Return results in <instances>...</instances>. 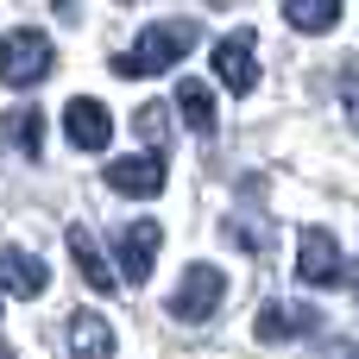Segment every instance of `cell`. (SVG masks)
<instances>
[{
	"instance_id": "cell-1",
	"label": "cell",
	"mask_w": 359,
	"mask_h": 359,
	"mask_svg": "<svg viewBox=\"0 0 359 359\" xmlns=\"http://www.w3.org/2000/svg\"><path fill=\"white\" fill-rule=\"evenodd\" d=\"M196 50V25L189 19H164V25H145L133 50L114 57V76H164L170 63H183Z\"/></svg>"
},
{
	"instance_id": "cell-2",
	"label": "cell",
	"mask_w": 359,
	"mask_h": 359,
	"mask_svg": "<svg viewBox=\"0 0 359 359\" xmlns=\"http://www.w3.org/2000/svg\"><path fill=\"white\" fill-rule=\"evenodd\" d=\"M50 63H57V50L38 25H19V32L0 38V82L6 88H38L50 76Z\"/></svg>"
},
{
	"instance_id": "cell-3",
	"label": "cell",
	"mask_w": 359,
	"mask_h": 359,
	"mask_svg": "<svg viewBox=\"0 0 359 359\" xmlns=\"http://www.w3.org/2000/svg\"><path fill=\"white\" fill-rule=\"evenodd\" d=\"M297 278L309 290H341L347 284V259H341V246H334L328 227H303V240H297Z\"/></svg>"
},
{
	"instance_id": "cell-4",
	"label": "cell",
	"mask_w": 359,
	"mask_h": 359,
	"mask_svg": "<svg viewBox=\"0 0 359 359\" xmlns=\"http://www.w3.org/2000/svg\"><path fill=\"white\" fill-rule=\"evenodd\" d=\"M215 76H221L227 95H252L259 88V32L252 25H240V32H227L215 44Z\"/></svg>"
},
{
	"instance_id": "cell-5",
	"label": "cell",
	"mask_w": 359,
	"mask_h": 359,
	"mask_svg": "<svg viewBox=\"0 0 359 359\" xmlns=\"http://www.w3.org/2000/svg\"><path fill=\"white\" fill-rule=\"evenodd\" d=\"M221 303H227L221 271L215 265H189L183 284H177V297H170V316L177 322H208V316H221Z\"/></svg>"
},
{
	"instance_id": "cell-6",
	"label": "cell",
	"mask_w": 359,
	"mask_h": 359,
	"mask_svg": "<svg viewBox=\"0 0 359 359\" xmlns=\"http://www.w3.org/2000/svg\"><path fill=\"white\" fill-rule=\"evenodd\" d=\"M114 246H120V284H145L151 259L164 246V227L158 221H126V227H114Z\"/></svg>"
},
{
	"instance_id": "cell-7",
	"label": "cell",
	"mask_w": 359,
	"mask_h": 359,
	"mask_svg": "<svg viewBox=\"0 0 359 359\" xmlns=\"http://www.w3.org/2000/svg\"><path fill=\"white\" fill-rule=\"evenodd\" d=\"M164 158L158 151H139V158H114L107 164V189L114 196H133V202H151V196H164Z\"/></svg>"
},
{
	"instance_id": "cell-8",
	"label": "cell",
	"mask_w": 359,
	"mask_h": 359,
	"mask_svg": "<svg viewBox=\"0 0 359 359\" xmlns=\"http://www.w3.org/2000/svg\"><path fill=\"white\" fill-rule=\"evenodd\" d=\"M63 126H69V145H82V151H107V139H114L107 107H101V101H88V95L63 107Z\"/></svg>"
},
{
	"instance_id": "cell-9",
	"label": "cell",
	"mask_w": 359,
	"mask_h": 359,
	"mask_svg": "<svg viewBox=\"0 0 359 359\" xmlns=\"http://www.w3.org/2000/svg\"><path fill=\"white\" fill-rule=\"evenodd\" d=\"M44 284H50V271H44V259H32V252H0V290L6 297H19V303H38L44 297Z\"/></svg>"
},
{
	"instance_id": "cell-10",
	"label": "cell",
	"mask_w": 359,
	"mask_h": 359,
	"mask_svg": "<svg viewBox=\"0 0 359 359\" xmlns=\"http://www.w3.org/2000/svg\"><path fill=\"white\" fill-rule=\"evenodd\" d=\"M63 341H69V359H114V328L95 309H76L63 322Z\"/></svg>"
},
{
	"instance_id": "cell-11",
	"label": "cell",
	"mask_w": 359,
	"mask_h": 359,
	"mask_svg": "<svg viewBox=\"0 0 359 359\" xmlns=\"http://www.w3.org/2000/svg\"><path fill=\"white\" fill-rule=\"evenodd\" d=\"M69 259H76V271L88 278V290H101V297H107V290H120V271L101 259V246H95V233H88V227H69Z\"/></svg>"
},
{
	"instance_id": "cell-12",
	"label": "cell",
	"mask_w": 359,
	"mask_h": 359,
	"mask_svg": "<svg viewBox=\"0 0 359 359\" xmlns=\"http://www.w3.org/2000/svg\"><path fill=\"white\" fill-rule=\"evenodd\" d=\"M309 328H322L309 309H284V303H265V309H259V341H271V347H284V341H303Z\"/></svg>"
},
{
	"instance_id": "cell-13",
	"label": "cell",
	"mask_w": 359,
	"mask_h": 359,
	"mask_svg": "<svg viewBox=\"0 0 359 359\" xmlns=\"http://www.w3.org/2000/svg\"><path fill=\"white\" fill-rule=\"evenodd\" d=\"M177 107H183V120H189L196 133H215V95H208V82L183 76V82H177Z\"/></svg>"
},
{
	"instance_id": "cell-14",
	"label": "cell",
	"mask_w": 359,
	"mask_h": 359,
	"mask_svg": "<svg viewBox=\"0 0 359 359\" xmlns=\"http://www.w3.org/2000/svg\"><path fill=\"white\" fill-rule=\"evenodd\" d=\"M284 19L297 32H328V25H341V0H284Z\"/></svg>"
},
{
	"instance_id": "cell-15",
	"label": "cell",
	"mask_w": 359,
	"mask_h": 359,
	"mask_svg": "<svg viewBox=\"0 0 359 359\" xmlns=\"http://www.w3.org/2000/svg\"><path fill=\"white\" fill-rule=\"evenodd\" d=\"M6 133H13V145H19L25 158H38V145H44V114H38V107H19V114H6Z\"/></svg>"
},
{
	"instance_id": "cell-16",
	"label": "cell",
	"mask_w": 359,
	"mask_h": 359,
	"mask_svg": "<svg viewBox=\"0 0 359 359\" xmlns=\"http://www.w3.org/2000/svg\"><path fill=\"white\" fill-rule=\"evenodd\" d=\"M164 120H170V114H164L158 101H151V107H139V133H145V139H164Z\"/></svg>"
},
{
	"instance_id": "cell-17",
	"label": "cell",
	"mask_w": 359,
	"mask_h": 359,
	"mask_svg": "<svg viewBox=\"0 0 359 359\" xmlns=\"http://www.w3.org/2000/svg\"><path fill=\"white\" fill-rule=\"evenodd\" d=\"M353 120H359V95H353Z\"/></svg>"
},
{
	"instance_id": "cell-18",
	"label": "cell",
	"mask_w": 359,
	"mask_h": 359,
	"mask_svg": "<svg viewBox=\"0 0 359 359\" xmlns=\"http://www.w3.org/2000/svg\"><path fill=\"white\" fill-rule=\"evenodd\" d=\"M334 359H359V353H334Z\"/></svg>"
}]
</instances>
